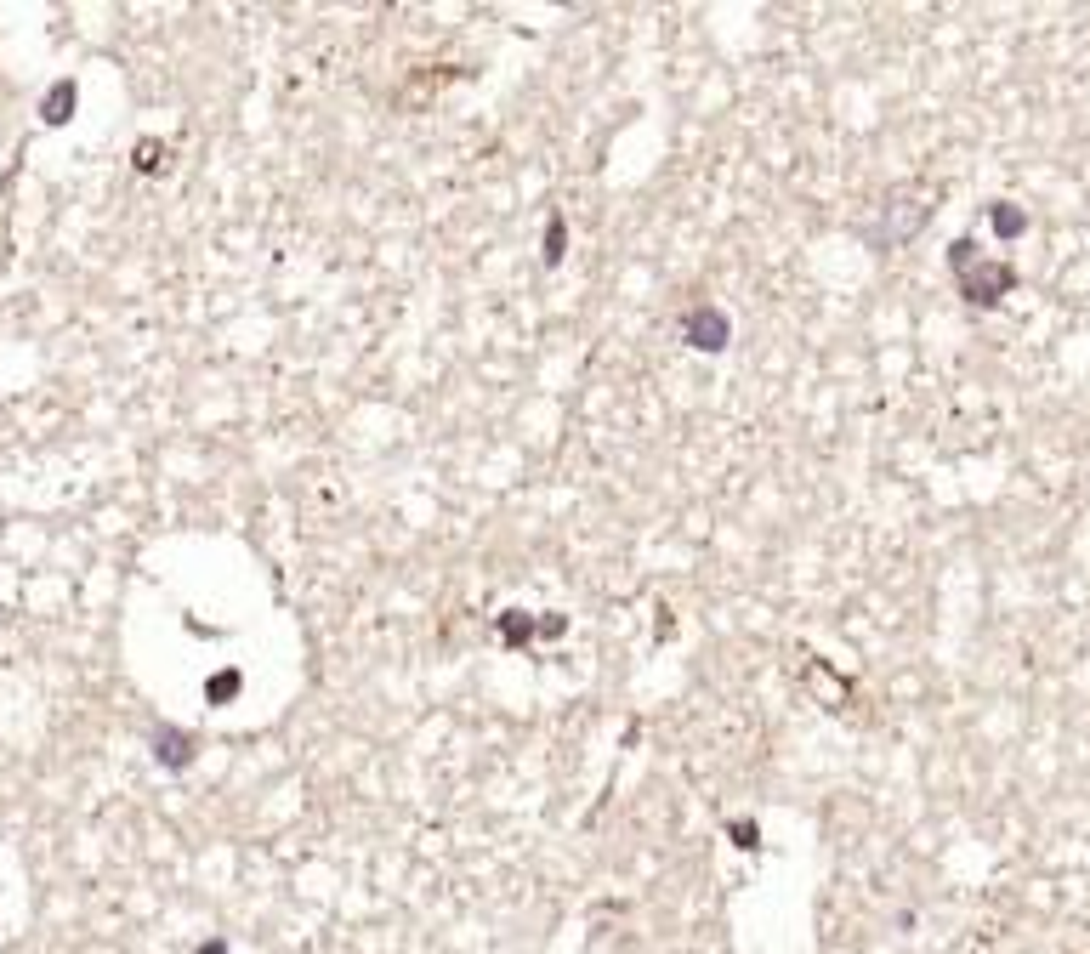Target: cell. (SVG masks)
<instances>
[{"label": "cell", "mask_w": 1090, "mask_h": 954, "mask_svg": "<svg viewBox=\"0 0 1090 954\" xmlns=\"http://www.w3.org/2000/svg\"><path fill=\"white\" fill-rule=\"evenodd\" d=\"M687 341H693V347H710V353L727 347V318H721L716 307H693V313H687Z\"/></svg>", "instance_id": "cell-1"}, {"label": "cell", "mask_w": 1090, "mask_h": 954, "mask_svg": "<svg viewBox=\"0 0 1090 954\" xmlns=\"http://www.w3.org/2000/svg\"><path fill=\"white\" fill-rule=\"evenodd\" d=\"M733 847H750V852H756V847H761V830H756V824H733Z\"/></svg>", "instance_id": "cell-2"}, {"label": "cell", "mask_w": 1090, "mask_h": 954, "mask_svg": "<svg viewBox=\"0 0 1090 954\" xmlns=\"http://www.w3.org/2000/svg\"><path fill=\"white\" fill-rule=\"evenodd\" d=\"M194 954H228V943H205V949H194Z\"/></svg>", "instance_id": "cell-3"}]
</instances>
